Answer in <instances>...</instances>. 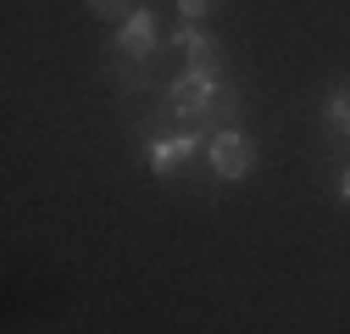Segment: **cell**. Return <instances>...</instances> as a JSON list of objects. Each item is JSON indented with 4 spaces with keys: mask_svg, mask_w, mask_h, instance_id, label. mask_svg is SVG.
Segmentation results:
<instances>
[{
    "mask_svg": "<svg viewBox=\"0 0 350 334\" xmlns=\"http://www.w3.org/2000/svg\"><path fill=\"white\" fill-rule=\"evenodd\" d=\"M234 117H239V95L228 84H211V101H206L200 123H189V134H211V123H234Z\"/></svg>",
    "mask_w": 350,
    "mask_h": 334,
    "instance_id": "cell-3",
    "label": "cell"
},
{
    "mask_svg": "<svg viewBox=\"0 0 350 334\" xmlns=\"http://www.w3.org/2000/svg\"><path fill=\"white\" fill-rule=\"evenodd\" d=\"M211 167L223 179H245L250 167H256V145L239 134V129H223V134H211Z\"/></svg>",
    "mask_w": 350,
    "mask_h": 334,
    "instance_id": "cell-1",
    "label": "cell"
},
{
    "mask_svg": "<svg viewBox=\"0 0 350 334\" xmlns=\"http://www.w3.org/2000/svg\"><path fill=\"white\" fill-rule=\"evenodd\" d=\"M200 140L206 134H178V140H156L150 145V162H156V173H172V167H178L189 151H200Z\"/></svg>",
    "mask_w": 350,
    "mask_h": 334,
    "instance_id": "cell-6",
    "label": "cell"
},
{
    "mask_svg": "<svg viewBox=\"0 0 350 334\" xmlns=\"http://www.w3.org/2000/svg\"><path fill=\"white\" fill-rule=\"evenodd\" d=\"M328 112H334L339 129H350V95H334V106H328Z\"/></svg>",
    "mask_w": 350,
    "mask_h": 334,
    "instance_id": "cell-8",
    "label": "cell"
},
{
    "mask_svg": "<svg viewBox=\"0 0 350 334\" xmlns=\"http://www.w3.org/2000/svg\"><path fill=\"white\" fill-rule=\"evenodd\" d=\"M339 195H345V206H350V173H345V184H339Z\"/></svg>",
    "mask_w": 350,
    "mask_h": 334,
    "instance_id": "cell-10",
    "label": "cell"
},
{
    "mask_svg": "<svg viewBox=\"0 0 350 334\" xmlns=\"http://www.w3.org/2000/svg\"><path fill=\"white\" fill-rule=\"evenodd\" d=\"M178 45L189 51V73H184V78H200V84H223V56H217V45H211L206 34L184 28V34H178Z\"/></svg>",
    "mask_w": 350,
    "mask_h": 334,
    "instance_id": "cell-2",
    "label": "cell"
},
{
    "mask_svg": "<svg viewBox=\"0 0 350 334\" xmlns=\"http://www.w3.org/2000/svg\"><path fill=\"white\" fill-rule=\"evenodd\" d=\"M206 6H211V0H178V12H184V17H189V23H195V17H200V12H206Z\"/></svg>",
    "mask_w": 350,
    "mask_h": 334,
    "instance_id": "cell-9",
    "label": "cell"
},
{
    "mask_svg": "<svg viewBox=\"0 0 350 334\" xmlns=\"http://www.w3.org/2000/svg\"><path fill=\"white\" fill-rule=\"evenodd\" d=\"M206 101H211V84H200V78H178L172 84V112H178L184 123H200Z\"/></svg>",
    "mask_w": 350,
    "mask_h": 334,
    "instance_id": "cell-4",
    "label": "cell"
},
{
    "mask_svg": "<svg viewBox=\"0 0 350 334\" xmlns=\"http://www.w3.org/2000/svg\"><path fill=\"white\" fill-rule=\"evenodd\" d=\"M122 51L139 56V62L156 51V17H150V12H134V17L122 23Z\"/></svg>",
    "mask_w": 350,
    "mask_h": 334,
    "instance_id": "cell-5",
    "label": "cell"
},
{
    "mask_svg": "<svg viewBox=\"0 0 350 334\" xmlns=\"http://www.w3.org/2000/svg\"><path fill=\"white\" fill-rule=\"evenodd\" d=\"M90 12L106 17V23H128L134 17V0H90Z\"/></svg>",
    "mask_w": 350,
    "mask_h": 334,
    "instance_id": "cell-7",
    "label": "cell"
}]
</instances>
